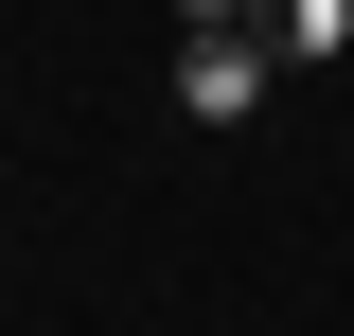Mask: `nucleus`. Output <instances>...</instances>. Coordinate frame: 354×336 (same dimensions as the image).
<instances>
[{
    "mask_svg": "<svg viewBox=\"0 0 354 336\" xmlns=\"http://www.w3.org/2000/svg\"><path fill=\"white\" fill-rule=\"evenodd\" d=\"M266 36H177V124H266Z\"/></svg>",
    "mask_w": 354,
    "mask_h": 336,
    "instance_id": "obj_1",
    "label": "nucleus"
},
{
    "mask_svg": "<svg viewBox=\"0 0 354 336\" xmlns=\"http://www.w3.org/2000/svg\"><path fill=\"white\" fill-rule=\"evenodd\" d=\"M266 53H283V71H337L354 53V0H266Z\"/></svg>",
    "mask_w": 354,
    "mask_h": 336,
    "instance_id": "obj_2",
    "label": "nucleus"
},
{
    "mask_svg": "<svg viewBox=\"0 0 354 336\" xmlns=\"http://www.w3.org/2000/svg\"><path fill=\"white\" fill-rule=\"evenodd\" d=\"M177 36H266V0H177Z\"/></svg>",
    "mask_w": 354,
    "mask_h": 336,
    "instance_id": "obj_3",
    "label": "nucleus"
}]
</instances>
